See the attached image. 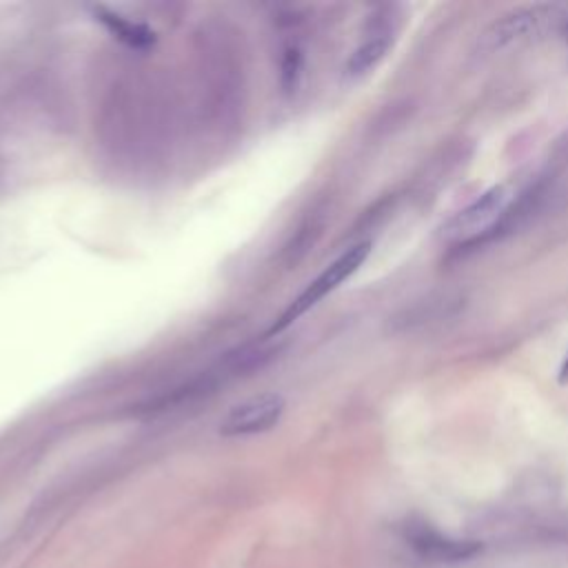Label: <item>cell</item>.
Here are the masks:
<instances>
[{"label": "cell", "mask_w": 568, "mask_h": 568, "mask_svg": "<svg viewBox=\"0 0 568 568\" xmlns=\"http://www.w3.org/2000/svg\"><path fill=\"white\" fill-rule=\"evenodd\" d=\"M508 205H510L508 189L504 185H497L486 194H482L475 203L457 211L453 218H448L442 225L440 234L446 242H451L462 251L475 249L490 240V234L502 220Z\"/></svg>", "instance_id": "1"}, {"label": "cell", "mask_w": 568, "mask_h": 568, "mask_svg": "<svg viewBox=\"0 0 568 568\" xmlns=\"http://www.w3.org/2000/svg\"><path fill=\"white\" fill-rule=\"evenodd\" d=\"M564 12L557 6H530L519 8L502 19H497L479 41V48L484 52H502L508 48H517L530 41L541 39L544 34L552 32L561 25Z\"/></svg>", "instance_id": "2"}, {"label": "cell", "mask_w": 568, "mask_h": 568, "mask_svg": "<svg viewBox=\"0 0 568 568\" xmlns=\"http://www.w3.org/2000/svg\"><path fill=\"white\" fill-rule=\"evenodd\" d=\"M371 254V242H360L355 247H351L349 251H344L338 260H333L291 304L289 309L278 318V322H273V327L269 329V335L285 331L289 324H293L298 318H302L309 309H313L320 300H324L331 291H335L344 280H349L369 258Z\"/></svg>", "instance_id": "3"}, {"label": "cell", "mask_w": 568, "mask_h": 568, "mask_svg": "<svg viewBox=\"0 0 568 568\" xmlns=\"http://www.w3.org/2000/svg\"><path fill=\"white\" fill-rule=\"evenodd\" d=\"M285 413V397L278 393H260L236 406L220 422V435L240 437L273 428Z\"/></svg>", "instance_id": "4"}, {"label": "cell", "mask_w": 568, "mask_h": 568, "mask_svg": "<svg viewBox=\"0 0 568 568\" xmlns=\"http://www.w3.org/2000/svg\"><path fill=\"white\" fill-rule=\"evenodd\" d=\"M409 544L417 557L431 564H459L482 552V544L475 539H455L442 535L428 526L409 530Z\"/></svg>", "instance_id": "5"}, {"label": "cell", "mask_w": 568, "mask_h": 568, "mask_svg": "<svg viewBox=\"0 0 568 568\" xmlns=\"http://www.w3.org/2000/svg\"><path fill=\"white\" fill-rule=\"evenodd\" d=\"M391 43H393V32L391 28L384 23H380L371 34L369 39L351 54L349 63H347V76L351 79H358V76H364L369 74L384 56L386 52L391 50Z\"/></svg>", "instance_id": "6"}, {"label": "cell", "mask_w": 568, "mask_h": 568, "mask_svg": "<svg viewBox=\"0 0 568 568\" xmlns=\"http://www.w3.org/2000/svg\"><path fill=\"white\" fill-rule=\"evenodd\" d=\"M103 23L125 43L134 45V48H147L154 43V32H149L145 25H138V23H132L118 14H110V12H103L101 14Z\"/></svg>", "instance_id": "7"}, {"label": "cell", "mask_w": 568, "mask_h": 568, "mask_svg": "<svg viewBox=\"0 0 568 568\" xmlns=\"http://www.w3.org/2000/svg\"><path fill=\"white\" fill-rule=\"evenodd\" d=\"M559 384H568V355L559 369Z\"/></svg>", "instance_id": "8"}, {"label": "cell", "mask_w": 568, "mask_h": 568, "mask_svg": "<svg viewBox=\"0 0 568 568\" xmlns=\"http://www.w3.org/2000/svg\"><path fill=\"white\" fill-rule=\"evenodd\" d=\"M564 34H566V41H568V19H566V25H564Z\"/></svg>", "instance_id": "9"}]
</instances>
